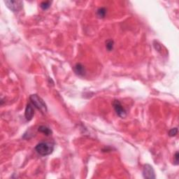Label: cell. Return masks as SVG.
Here are the masks:
<instances>
[{
  "mask_svg": "<svg viewBox=\"0 0 179 179\" xmlns=\"http://www.w3.org/2000/svg\"><path fill=\"white\" fill-rule=\"evenodd\" d=\"M51 3H52V2H50V1L43 2H41V4H40V7H41V9H43V10H47L50 7Z\"/></svg>",
  "mask_w": 179,
  "mask_h": 179,
  "instance_id": "10",
  "label": "cell"
},
{
  "mask_svg": "<svg viewBox=\"0 0 179 179\" xmlns=\"http://www.w3.org/2000/svg\"><path fill=\"white\" fill-rule=\"evenodd\" d=\"M106 14V9L104 7H101L97 11V15L99 18H103Z\"/></svg>",
  "mask_w": 179,
  "mask_h": 179,
  "instance_id": "9",
  "label": "cell"
},
{
  "mask_svg": "<svg viewBox=\"0 0 179 179\" xmlns=\"http://www.w3.org/2000/svg\"><path fill=\"white\" fill-rule=\"evenodd\" d=\"M178 128L177 127H174V128H172L169 130V136H171V137H173V136H175L176 134H178Z\"/></svg>",
  "mask_w": 179,
  "mask_h": 179,
  "instance_id": "12",
  "label": "cell"
},
{
  "mask_svg": "<svg viewBox=\"0 0 179 179\" xmlns=\"http://www.w3.org/2000/svg\"><path fill=\"white\" fill-rule=\"evenodd\" d=\"M73 69H74L75 73H76L78 76H84L86 74V69L83 67V65H82L80 63H77L76 65L73 67Z\"/></svg>",
  "mask_w": 179,
  "mask_h": 179,
  "instance_id": "7",
  "label": "cell"
},
{
  "mask_svg": "<svg viewBox=\"0 0 179 179\" xmlns=\"http://www.w3.org/2000/svg\"><path fill=\"white\" fill-rule=\"evenodd\" d=\"M178 158H179L178 152H176L175 155H174V164L175 165L178 164Z\"/></svg>",
  "mask_w": 179,
  "mask_h": 179,
  "instance_id": "13",
  "label": "cell"
},
{
  "mask_svg": "<svg viewBox=\"0 0 179 179\" xmlns=\"http://www.w3.org/2000/svg\"><path fill=\"white\" fill-rule=\"evenodd\" d=\"M113 106L115 110L116 113L117 115L121 118H124L126 117L127 113L125 109L123 108L122 106L121 103H120L118 100H114L113 102Z\"/></svg>",
  "mask_w": 179,
  "mask_h": 179,
  "instance_id": "3",
  "label": "cell"
},
{
  "mask_svg": "<svg viewBox=\"0 0 179 179\" xmlns=\"http://www.w3.org/2000/svg\"><path fill=\"white\" fill-rule=\"evenodd\" d=\"M38 131L44 134H46V136L51 135V134H53V132L50 128H48V127H46V126H44V125L40 126L39 127V129H38Z\"/></svg>",
  "mask_w": 179,
  "mask_h": 179,
  "instance_id": "8",
  "label": "cell"
},
{
  "mask_svg": "<svg viewBox=\"0 0 179 179\" xmlns=\"http://www.w3.org/2000/svg\"><path fill=\"white\" fill-rule=\"evenodd\" d=\"M114 41L112 39H109L106 42V48L108 51H111L113 49Z\"/></svg>",
  "mask_w": 179,
  "mask_h": 179,
  "instance_id": "11",
  "label": "cell"
},
{
  "mask_svg": "<svg viewBox=\"0 0 179 179\" xmlns=\"http://www.w3.org/2000/svg\"><path fill=\"white\" fill-rule=\"evenodd\" d=\"M34 115V110L32 105L31 104H28L25 111H24V117H25L27 120L30 121L33 118Z\"/></svg>",
  "mask_w": 179,
  "mask_h": 179,
  "instance_id": "6",
  "label": "cell"
},
{
  "mask_svg": "<svg viewBox=\"0 0 179 179\" xmlns=\"http://www.w3.org/2000/svg\"><path fill=\"white\" fill-rule=\"evenodd\" d=\"M7 7L13 12L19 11L22 7V2L19 1H13V0H7L4 2Z\"/></svg>",
  "mask_w": 179,
  "mask_h": 179,
  "instance_id": "5",
  "label": "cell"
},
{
  "mask_svg": "<svg viewBox=\"0 0 179 179\" xmlns=\"http://www.w3.org/2000/svg\"><path fill=\"white\" fill-rule=\"evenodd\" d=\"M143 176L144 178L147 179L155 178V171H154L153 167L150 164H145L143 169Z\"/></svg>",
  "mask_w": 179,
  "mask_h": 179,
  "instance_id": "4",
  "label": "cell"
},
{
  "mask_svg": "<svg viewBox=\"0 0 179 179\" xmlns=\"http://www.w3.org/2000/svg\"><path fill=\"white\" fill-rule=\"evenodd\" d=\"M35 150L38 154L42 156L50 155L54 150V145L51 143L41 142L35 147Z\"/></svg>",
  "mask_w": 179,
  "mask_h": 179,
  "instance_id": "1",
  "label": "cell"
},
{
  "mask_svg": "<svg viewBox=\"0 0 179 179\" xmlns=\"http://www.w3.org/2000/svg\"><path fill=\"white\" fill-rule=\"evenodd\" d=\"M30 102L34 106L35 108H37L38 110L41 111L42 113H46L47 112V106L44 101L41 99L39 96L37 95H32L30 97Z\"/></svg>",
  "mask_w": 179,
  "mask_h": 179,
  "instance_id": "2",
  "label": "cell"
}]
</instances>
